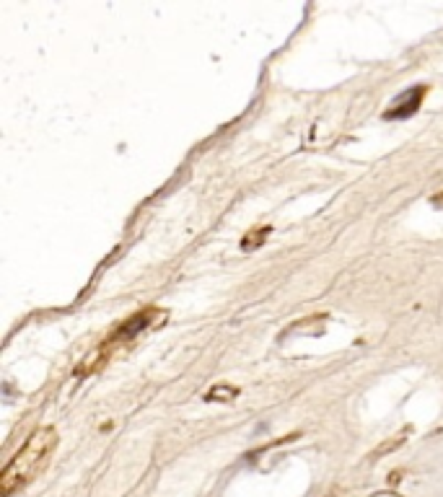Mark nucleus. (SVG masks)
I'll return each instance as SVG.
<instances>
[{"label":"nucleus","mask_w":443,"mask_h":497,"mask_svg":"<svg viewBox=\"0 0 443 497\" xmlns=\"http://www.w3.org/2000/svg\"><path fill=\"white\" fill-rule=\"evenodd\" d=\"M54 448H57L54 427H39L29 435V441L13 453V459L0 474V497H10L21 487H27L29 482H34L47 469Z\"/></svg>","instance_id":"obj_1"},{"label":"nucleus","mask_w":443,"mask_h":497,"mask_svg":"<svg viewBox=\"0 0 443 497\" xmlns=\"http://www.w3.org/2000/svg\"><path fill=\"white\" fill-rule=\"evenodd\" d=\"M163 319L166 316H163L158 308H143V311H137L135 316L127 319L125 324H119L104 344H107L109 350H117V347H122V344L133 342L137 335H143V332H148V329H153L156 324H161Z\"/></svg>","instance_id":"obj_2"},{"label":"nucleus","mask_w":443,"mask_h":497,"mask_svg":"<svg viewBox=\"0 0 443 497\" xmlns=\"http://www.w3.org/2000/svg\"><path fill=\"white\" fill-rule=\"evenodd\" d=\"M426 91H428L426 86H420V89H407L402 96L394 99V107L384 112V117L386 119H405V117H410V114H415L417 109H420V104H423Z\"/></svg>","instance_id":"obj_3"},{"label":"nucleus","mask_w":443,"mask_h":497,"mask_svg":"<svg viewBox=\"0 0 443 497\" xmlns=\"http://www.w3.org/2000/svg\"><path fill=\"white\" fill-rule=\"evenodd\" d=\"M272 234V228L270 226H257V228H252L249 234H244V238H241V249L244 252H254V249H260V246L267 241V236Z\"/></svg>","instance_id":"obj_4"},{"label":"nucleus","mask_w":443,"mask_h":497,"mask_svg":"<svg viewBox=\"0 0 443 497\" xmlns=\"http://www.w3.org/2000/svg\"><path fill=\"white\" fill-rule=\"evenodd\" d=\"M239 397V389L236 386H226V383H220V386H213V389L205 394L208 402H231V399Z\"/></svg>","instance_id":"obj_5"},{"label":"nucleus","mask_w":443,"mask_h":497,"mask_svg":"<svg viewBox=\"0 0 443 497\" xmlns=\"http://www.w3.org/2000/svg\"><path fill=\"white\" fill-rule=\"evenodd\" d=\"M430 202H433L435 208H443V192H441V194H435V197L430 199Z\"/></svg>","instance_id":"obj_6"},{"label":"nucleus","mask_w":443,"mask_h":497,"mask_svg":"<svg viewBox=\"0 0 443 497\" xmlns=\"http://www.w3.org/2000/svg\"><path fill=\"white\" fill-rule=\"evenodd\" d=\"M373 497H402V495H397V492H379V495H373Z\"/></svg>","instance_id":"obj_7"}]
</instances>
